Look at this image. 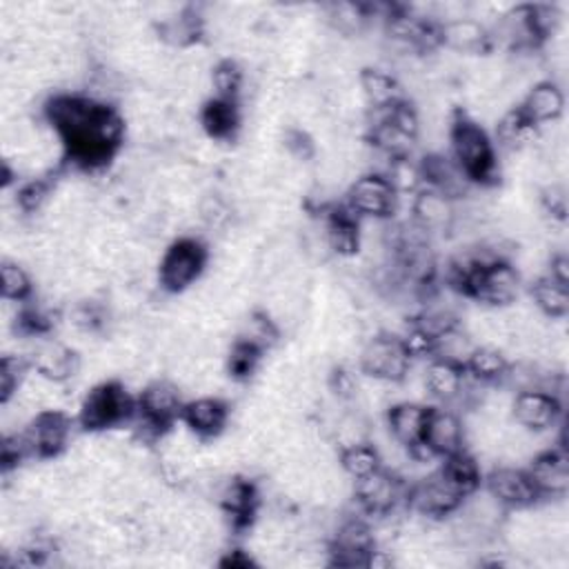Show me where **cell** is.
<instances>
[{"instance_id":"1","label":"cell","mask_w":569,"mask_h":569,"mask_svg":"<svg viewBox=\"0 0 569 569\" xmlns=\"http://www.w3.org/2000/svg\"><path fill=\"white\" fill-rule=\"evenodd\" d=\"M447 153L465 171V176L480 187H496L500 178L498 147L485 124L456 113L449 127Z\"/></svg>"},{"instance_id":"2","label":"cell","mask_w":569,"mask_h":569,"mask_svg":"<svg viewBox=\"0 0 569 569\" xmlns=\"http://www.w3.org/2000/svg\"><path fill=\"white\" fill-rule=\"evenodd\" d=\"M138 409V396H131L122 380H100L78 402L76 422L89 433H102L129 425Z\"/></svg>"},{"instance_id":"3","label":"cell","mask_w":569,"mask_h":569,"mask_svg":"<svg viewBox=\"0 0 569 569\" xmlns=\"http://www.w3.org/2000/svg\"><path fill=\"white\" fill-rule=\"evenodd\" d=\"M209 249L196 236H178L162 251L156 267V282L164 293H184L198 284L209 264Z\"/></svg>"},{"instance_id":"4","label":"cell","mask_w":569,"mask_h":569,"mask_svg":"<svg viewBox=\"0 0 569 569\" xmlns=\"http://www.w3.org/2000/svg\"><path fill=\"white\" fill-rule=\"evenodd\" d=\"M358 369L362 376L385 380V382H402L409 378L413 358L405 349L400 336L378 331L362 340L358 347Z\"/></svg>"},{"instance_id":"5","label":"cell","mask_w":569,"mask_h":569,"mask_svg":"<svg viewBox=\"0 0 569 569\" xmlns=\"http://www.w3.org/2000/svg\"><path fill=\"white\" fill-rule=\"evenodd\" d=\"M522 284L520 271L509 260H496L469 276L462 296L489 309H505L520 298Z\"/></svg>"},{"instance_id":"6","label":"cell","mask_w":569,"mask_h":569,"mask_svg":"<svg viewBox=\"0 0 569 569\" xmlns=\"http://www.w3.org/2000/svg\"><path fill=\"white\" fill-rule=\"evenodd\" d=\"M400 196L387 180V176L376 171H365L356 176L345 189V204L360 220H389L398 211Z\"/></svg>"},{"instance_id":"7","label":"cell","mask_w":569,"mask_h":569,"mask_svg":"<svg viewBox=\"0 0 569 569\" xmlns=\"http://www.w3.org/2000/svg\"><path fill=\"white\" fill-rule=\"evenodd\" d=\"M562 398L542 387L513 391L509 418L531 433H551L562 425Z\"/></svg>"},{"instance_id":"8","label":"cell","mask_w":569,"mask_h":569,"mask_svg":"<svg viewBox=\"0 0 569 569\" xmlns=\"http://www.w3.org/2000/svg\"><path fill=\"white\" fill-rule=\"evenodd\" d=\"M22 433L36 460L60 458L71 449L73 418L60 409L40 411L22 427Z\"/></svg>"},{"instance_id":"9","label":"cell","mask_w":569,"mask_h":569,"mask_svg":"<svg viewBox=\"0 0 569 569\" xmlns=\"http://www.w3.org/2000/svg\"><path fill=\"white\" fill-rule=\"evenodd\" d=\"M525 471L540 500H562L569 491V456L565 442H553L533 453Z\"/></svg>"},{"instance_id":"10","label":"cell","mask_w":569,"mask_h":569,"mask_svg":"<svg viewBox=\"0 0 569 569\" xmlns=\"http://www.w3.org/2000/svg\"><path fill=\"white\" fill-rule=\"evenodd\" d=\"M184 402L182 387L173 378H153L138 391V413L160 431L180 422Z\"/></svg>"},{"instance_id":"11","label":"cell","mask_w":569,"mask_h":569,"mask_svg":"<svg viewBox=\"0 0 569 569\" xmlns=\"http://www.w3.org/2000/svg\"><path fill=\"white\" fill-rule=\"evenodd\" d=\"M462 502V496L438 473H429L407 489V509L420 520H445Z\"/></svg>"},{"instance_id":"12","label":"cell","mask_w":569,"mask_h":569,"mask_svg":"<svg viewBox=\"0 0 569 569\" xmlns=\"http://www.w3.org/2000/svg\"><path fill=\"white\" fill-rule=\"evenodd\" d=\"M482 485L507 511L527 509L540 502L525 467H516L507 462L496 465L485 473Z\"/></svg>"},{"instance_id":"13","label":"cell","mask_w":569,"mask_h":569,"mask_svg":"<svg viewBox=\"0 0 569 569\" xmlns=\"http://www.w3.org/2000/svg\"><path fill=\"white\" fill-rule=\"evenodd\" d=\"M231 420V405L218 393H198L184 402L180 422L200 440H218Z\"/></svg>"},{"instance_id":"14","label":"cell","mask_w":569,"mask_h":569,"mask_svg":"<svg viewBox=\"0 0 569 569\" xmlns=\"http://www.w3.org/2000/svg\"><path fill=\"white\" fill-rule=\"evenodd\" d=\"M422 445L429 447L438 458H447L467 447L465 418L449 405H431Z\"/></svg>"},{"instance_id":"15","label":"cell","mask_w":569,"mask_h":569,"mask_svg":"<svg viewBox=\"0 0 569 569\" xmlns=\"http://www.w3.org/2000/svg\"><path fill=\"white\" fill-rule=\"evenodd\" d=\"M516 107L529 124H533L538 129L551 127V124L560 122L565 116V107H567L565 89L560 82H556L551 78H542V80L533 82L522 93V98L518 100Z\"/></svg>"},{"instance_id":"16","label":"cell","mask_w":569,"mask_h":569,"mask_svg":"<svg viewBox=\"0 0 569 569\" xmlns=\"http://www.w3.org/2000/svg\"><path fill=\"white\" fill-rule=\"evenodd\" d=\"M456 200L433 187L418 189L409 202V218L429 236L449 233L456 222Z\"/></svg>"},{"instance_id":"17","label":"cell","mask_w":569,"mask_h":569,"mask_svg":"<svg viewBox=\"0 0 569 569\" xmlns=\"http://www.w3.org/2000/svg\"><path fill=\"white\" fill-rule=\"evenodd\" d=\"M429 407L431 405H427V402L407 400V398L389 405L387 411L382 413V422H385L389 436L407 449L420 445L422 436H425V427H427Z\"/></svg>"},{"instance_id":"18","label":"cell","mask_w":569,"mask_h":569,"mask_svg":"<svg viewBox=\"0 0 569 569\" xmlns=\"http://www.w3.org/2000/svg\"><path fill=\"white\" fill-rule=\"evenodd\" d=\"M420 382L427 398H433L438 405L453 407L456 402H462L467 373L462 367L451 365L440 358H427Z\"/></svg>"},{"instance_id":"19","label":"cell","mask_w":569,"mask_h":569,"mask_svg":"<svg viewBox=\"0 0 569 569\" xmlns=\"http://www.w3.org/2000/svg\"><path fill=\"white\" fill-rule=\"evenodd\" d=\"M440 49L456 56H482L491 51L489 29L471 16L440 24Z\"/></svg>"},{"instance_id":"20","label":"cell","mask_w":569,"mask_h":569,"mask_svg":"<svg viewBox=\"0 0 569 569\" xmlns=\"http://www.w3.org/2000/svg\"><path fill=\"white\" fill-rule=\"evenodd\" d=\"M358 89L369 111L373 109H389L402 100H407L400 78L380 64H365L358 71Z\"/></svg>"},{"instance_id":"21","label":"cell","mask_w":569,"mask_h":569,"mask_svg":"<svg viewBox=\"0 0 569 569\" xmlns=\"http://www.w3.org/2000/svg\"><path fill=\"white\" fill-rule=\"evenodd\" d=\"M198 124L207 138L218 142H231L242 127L240 102H229L218 98L204 100L198 111Z\"/></svg>"},{"instance_id":"22","label":"cell","mask_w":569,"mask_h":569,"mask_svg":"<svg viewBox=\"0 0 569 569\" xmlns=\"http://www.w3.org/2000/svg\"><path fill=\"white\" fill-rule=\"evenodd\" d=\"M438 473L465 498L469 496L471 491H476L480 485H482V478H485V471H482V462L480 458L469 451L467 447L442 458L440 467H438Z\"/></svg>"},{"instance_id":"23","label":"cell","mask_w":569,"mask_h":569,"mask_svg":"<svg viewBox=\"0 0 569 569\" xmlns=\"http://www.w3.org/2000/svg\"><path fill=\"white\" fill-rule=\"evenodd\" d=\"M244 82L247 73L240 60L233 56L218 58L209 69V98L240 102L244 96Z\"/></svg>"},{"instance_id":"24","label":"cell","mask_w":569,"mask_h":569,"mask_svg":"<svg viewBox=\"0 0 569 569\" xmlns=\"http://www.w3.org/2000/svg\"><path fill=\"white\" fill-rule=\"evenodd\" d=\"M529 302L547 320H565L569 313V287L542 273L529 282Z\"/></svg>"},{"instance_id":"25","label":"cell","mask_w":569,"mask_h":569,"mask_svg":"<svg viewBox=\"0 0 569 569\" xmlns=\"http://www.w3.org/2000/svg\"><path fill=\"white\" fill-rule=\"evenodd\" d=\"M509 367H511V360L505 349L493 345H478L471 358L467 360L465 371L469 378L482 385H502Z\"/></svg>"},{"instance_id":"26","label":"cell","mask_w":569,"mask_h":569,"mask_svg":"<svg viewBox=\"0 0 569 569\" xmlns=\"http://www.w3.org/2000/svg\"><path fill=\"white\" fill-rule=\"evenodd\" d=\"M476 347H478V342L473 340V336L467 331V327L462 322H458L433 338L431 358H440V360H447V362L465 369V365L471 358V353L476 351Z\"/></svg>"},{"instance_id":"27","label":"cell","mask_w":569,"mask_h":569,"mask_svg":"<svg viewBox=\"0 0 569 569\" xmlns=\"http://www.w3.org/2000/svg\"><path fill=\"white\" fill-rule=\"evenodd\" d=\"M338 467L342 476L353 482L358 478H365L378 471L382 467V460L376 445L371 440H365V442H356L338 449Z\"/></svg>"},{"instance_id":"28","label":"cell","mask_w":569,"mask_h":569,"mask_svg":"<svg viewBox=\"0 0 569 569\" xmlns=\"http://www.w3.org/2000/svg\"><path fill=\"white\" fill-rule=\"evenodd\" d=\"M36 282L22 260L2 258L0 264V296L11 302H27L33 298Z\"/></svg>"},{"instance_id":"29","label":"cell","mask_w":569,"mask_h":569,"mask_svg":"<svg viewBox=\"0 0 569 569\" xmlns=\"http://www.w3.org/2000/svg\"><path fill=\"white\" fill-rule=\"evenodd\" d=\"M262 356H264V351H260L258 347L233 338V342H231V347L224 356L227 373L233 380H247L249 376H253L258 371V367L262 362Z\"/></svg>"}]
</instances>
